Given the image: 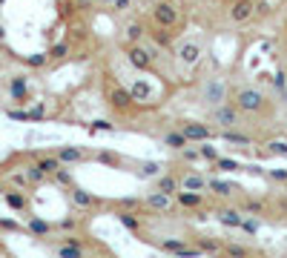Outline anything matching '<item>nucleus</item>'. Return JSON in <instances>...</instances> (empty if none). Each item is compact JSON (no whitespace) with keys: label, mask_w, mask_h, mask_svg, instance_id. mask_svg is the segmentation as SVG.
Segmentation results:
<instances>
[{"label":"nucleus","mask_w":287,"mask_h":258,"mask_svg":"<svg viewBox=\"0 0 287 258\" xmlns=\"http://www.w3.org/2000/svg\"><path fill=\"white\" fill-rule=\"evenodd\" d=\"M264 106V95L258 89H238L236 92V109H244V112H258Z\"/></svg>","instance_id":"nucleus-1"},{"label":"nucleus","mask_w":287,"mask_h":258,"mask_svg":"<svg viewBox=\"0 0 287 258\" xmlns=\"http://www.w3.org/2000/svg\"><path fill=\"white\" fill-rule=\"evenodd\" d=\"M152 17L161 29H172L178 23V9L172 3H158V6H152Z\"/></svg>","instance_id":"nucleus-2"},{"label":"nucleus","mask_w":287,"mask_h":258,"mask_svg":"<svg viewBox=\"0 0 287 258\" xmlns=\"http://www.w3.org/2000/svg\"><path fill=\"white\" fill-rule=\"evenodd\" d=\"M161 247L167 250V253H172L175 258H195V256H201V250L198 247H190L187 241H181V238H167V241H161Z\"/></svg>","instance_id":"nucleus-3"},{"label":"nucleus","mask_w":287,"mask_h":258,"mask_svg":"<svg viewBox=\"0 0 287 258\" xmlns=\"http://www.w3.org/2000/svg\"><path fill=\"white\" fill-rule=\"evenodd\" d=\"M147 207H150V210H155V212H169V210L175 207V198H172L169 193L155 190V193L147 195Z\"/></svg>","instance_id":"nucleus-4"},{"label":"nucleus","mask_w":287,"mask_h":258,"mask_svg":"<svg viewBox=\"0 0 287 258\" xmlns=\"http://www.w3.org/2000/svg\"><path fill=\"white\" fill-rule=\"evenodd\" d=\"M255 15V3L253 0H236L233 6H230V17L236 20V23H244V20H250Z\"/></svg>","instance_id":"nucleus-5"},{"label":"nucleus","mask_w":287,"mask_h":258,"mask_svg":"<svg viewBox=\"0 0 287 258\" xmlns=\"http://www.w3.org/2000/svg\"><path fill=\"white\" fill-rule=\"evenodd\" d=\"M181 132H184L187 141H210V138H213V132L207 127H201V124H184Z\"/></svg>","instance_id":"nucleus-6"},{"label":"nucleus","mask_w":287,"mask_h":258,"mask_svg":"<svg viewBox=\"0 0 287 258\" xmlns=\"http://www.w3.org/2000/svg\"><path fill=\"white\" fill-rule=\"evenodd\" d=\"M184 190H190V193H204L207 190V178L204 175H198V172H190V175H184L181 181H178Z\"/></svg>","instance_id":"nucleus-7"},{"label":"nucleus","mask_w":287,"mask_h":258,"mask_svg":"<svg viewBox=\"0 0 287 258\" xmlns=\"http://www.w3.org/2000/svg\"><path fill=\"white\" fill-rule=\"evenodd\" d=\"M129 64L138 66V69H147V66H152V58H150V52H147V49L132 46V49H129Z\"/></svg>","instance_id":"nucleus-8"},{"label":"nucleus","mask_w":287,"mask_h":258,"mask_svg":"<svg viewBox=\"0 0 287 258\" xmlns=\"http://www.w3.org/2000/svg\"><path fill=\"white\" fill-rule=\"evenodd\" d=\"M219 221L224 226H233V229H241V224H244V218H241L238 210H219Z\"/></svg>","instance_id":"nucleus-9"},{"label":"nucleus","mask_w":287,"mask_h":258,"mask_svg":"<svg viewBox=\"0 0 287 258\" xmlns=\"http://www.w3.org/2000/svg\"><path fill=\"white\" fill-rule=\"evenodd\" d=\"M175 201L181 204V207H187V210H195V207H201L204 204V195L201 193H190V190H184V193L175 195Z\"/></svg>","instance_id":"nucleus-10"},{"label":"nucleus","mask_w":287,"mask_h":258,"mask_svg":"<svg viewBox=\"0 0 287 258\" xmlns=\"http://www.w3.org/2000/svg\"><path fill=\"white\" fill-rule=\"evenodd\" d=\"M221 253L227 258H253V250L244 244H221Z\"/></svg>","instance_id":"nucleus-11"},{"label":"nucleus","mask_w":287,"mask_h":258,"mask_svg":"<svg viewBox=\"0 0 287 258\" xmlns=\"http://www.w3.org/2000/svg\"><path fill=\"white\" fill-rule=\"evenodd\" d=\"M213 118H216L221 127H233V124L238 121V115H236V109H233V106H219V109L213 112Z\"/></svg>","instance_id":"nucleus-12"},{"label":"nucleus","mask_w":287,"mask_h":258,"mask_svg":"<svg viewBox=\"0 0 287 258\" xmlns=\"http://www.w3.org/2000/svg\"><path fill=\"white\" fill-rule=\"evenodd\" d=\"M150 95H152V89H150L147 81H135V83L129 86V97H132V100H150Z\"/></svg>","instance_id":"nucleus-13"},{"label":"nucleus","mask_w":287,"mask_h":258,"mask_svg":"<svg viewBox=\"0 0 287 258\" xmlns=\"http://www.w3.org/2000/svg\"><path fill=\"white\" fill-rule=\"evenodd\" d=\"M72 201H75L78 207H84V210L98 207V198H95L92 193H84V190H72Z\"/></svg>","instance_id":"nucleus-14"},{"label":"nucleus","mask_w":287,"mask_h":258,"mask_svg":"<svg viewBox=\"0 0 287 258\" xmlns=\"http://www.w3.org/2000/svg\"><path fill=\"white\" fill-rule=\"evenodd\" d=\"M109 100H112L115 109H129V103H132V97H129L127 89H112V92H109Z\"/></svg>","instance_id":"nucleus-15"},{"label":"nucleus","mask_w":287,"mask_h":258,"mask_svg":"<svg viewBox=\"0 0 287 258\" xmlns=\"http://www.w3.org/2000/svg\"><path fill=\"white\" fill-rule=\"evenodd\" d=\"M207 190H213V193L224 195V198H227V195H233V193H238V187H236V184H227V181H216V178H213V181H207Z\"/></svg>","instance_id":"nucleus-16"},{"label":"nucleus","mask_w":287,"mask_h":258,"mask_svg":"<svg viewBox=\"0 0 287 258\" xmlns=\"http://www.w3.org/2000/svg\"><path fill=\"white\" fill-rule=\"evenodd\" d=\"M58 161L61 163H78V161H84V152L75 149V146H64V149L58 152Z\"/></svg>","instance_id":"nucleus-17"},{"label":"nucleus","mask_w":287,"mask_h":258,"mask_svg":"<svg viewBox=\"0 0 287 258\" xmlns=\"http://www.w3.org/2000/svg\"><path fill=\"white\" fill-rule=\"evenodd\" d=\"M58 258H84V247H78V244H61L58 247Z\"/></svg>","instance_id":"nucleus-18"},{"label":"nucleus","mask_w":287,"mask_h":258,"mask_svg":"<svg viewBox=\"0 0 287 258\" xmlns=\"http://www.w3.org/2000/svg\"><path fill=\"white\" fill-rule=\"evenodd\" d=\"M178 55H181V61H184V64H195L201 52H198V46H195V43H184V46L178 49Z\"/></svg>","instance_id":"nucleus-19"},{"label":"nucleus","mask_w":287,"mask_h":258,"mask_svg":"<svg viewBox=\"0 0 287 258\" xmlns=\"http://www.w3.org/2000/svg\"><path fill=\"white\" fill-rule=\"evenodd\" d=\"M37 169H40L43 175H55V172L61 169V161H58V158H37Z\"/></svg>","instance_id":"nucleus-20"},{"label":"nucleus","mask_w":287,"mask_h":258,"mask_svg":"<svg viewBox=\"0 0 287 258\" xmlns=\"http://www.w3.org/2000/svg\"><path fill=\"white\" fill-rule=\"evenodd\" d=\"M3 198L12 210H26V195L23 193H3Z\"/></svg>","instance_id":"nucleus-21"},{"label":"nucleus","mask_w":287,"mask_h":258,"mask_svg":"<svg viewBox=\"0 0 287 258\" xmlns=\"http://www.w3.org/2000/svg\"><path fill=\"white\" fill-rule=\"evenodd\" d=\"M164 144L172 146V149H184V146H187V138H184V132H169V135L164 138Z\"/></svg>","instance_id":"nucleus-22"},{"label":"nucleus","mask_w":287,"mask_h":258,"mask_svg":"<svg viewBox=\"0 0 287 258\" xmlns=\"http://www.w3.org/2000/svg\"><path fill=\"white\" fill-rule=\"evenodd\" d=\"M118 221L127 226L129 232H141V224H138V218H135L132 212H118Z\"/></svg>","instance_id":"nucleus-23"},{"label":"nucleus","mask_w":287,"mask_h":258,"mask_svg":"<svg viewBox=\"0 0 287 258\" xmlns=\"http://www.w3.org/2000/svg\"><path fill=\"white\" fill-rule=\"evenodd\" d=\"M29 232H34V235H49V232H52V224H46V221H40V218H29Z\"/></svg>","instance_id":"nucleus-24"},{"label":"nucleus","mask_w":287,"mask_h":258,"mask_svg":"<svg viewBox=\"0 0 287 258\" xmlns=\"http://www.w3.org/2000/svg\"><path fill=\"white\" fill-rule=\"evenodd\" d=\"M158 190L161 193H175V190H178V181H175V175H164V178H161L158 181Z\"/></svg>","instance_id":"nucleus-25"},{"label":"nucleus","mask_w":287,"mask_h":258,"mask_svg":"<svg viewBox=\"0 0 287 258\" xmlns=\"http://www.w3.org/2000/svg\"><path fill=\"white\" fill-rule=\"evenodd\" d=\"M221 141H230V144H244V146H250V144H253V138H247V135H236V132H221Z\"/></svg>","instance_id":"nucleus-26"},{"label":"nucleus","mask_w":287,"mask_h":258,"mask_svg":"<svg viewBox=\"0 0 287 258\" xmlns=\"http://www.w3.org/2000/svg\"><path fill=\"white\" fill-rule=\"evenodd\" d=\"M264 149H267V155H287V141H270Z\"/></svg>","instance_id":"nucleus-27"},{"label":"nucleus","mask_w":287,"mask_h":258,"mask_svg":"<svg viewBox=\"0 0 287 258\" xmlns=\"http://www.w3.org/2000/svg\"><path fill=\"white\" fill-rule=\"evenodd\" d=\"M198 250H204V253H221V244L213 241V238H201L198 241Z\"/></svg>","instance_id":"nucleus-28"},{"label":"nucleus","mask_w":287,"mask_h":258,"mask_svg":"<svg viewBox=\"0 0 287 258\" xmlns=\"http://www.w3.org/2000/svg\"><path fill=\"white\" fill-rule=\"evenodd\" d=\"M26 178H29V181H32V184H40V181H43V178H46V175H43V172H40V169H37V163H34V166H29V169H26Z\"/></svg>","instance_id":"nucleus-29"},{"label":"nucleus","mask_w":287,"mask_h":258,"mask_svg":"<svg viewBox=\"0 0 287 258\" xmlns=\"http://www.w3.org/2000/svg\"><path fill=\"white\" fill-rule=\"evenodd\" d=\"M216 166L219 169H238V161H233V158H216Z\"/></svg>","instance_id":"nucleus-30"},{"label":"nucleus","mask_w":287,"mask_h":258,"mask_svg":"<svg viewBox=\"0 0 287 258\" xmlns=\"http://www.w3.org/2000/svg\"><path fill=\"white\" fill-rule=\"evenodd\" d=\"M55 181L64 184V187H72V175H69L66 169H58V172H55Z\"/></svg>","instance_id":"nucleus-31"},{"label":"nucleus","mask_w":287,"mask_h":258,"mask_svg":"<svg viewBox=\"0 0 287 258\" xmlns=\"http://www.w3.org/2000/svg\"><path fill=\"white\" fill-rule=\"evenodd\" d=\"M198 155H201V158H210V161H216V158H219V152H216L213 146H201V149H198Z\"/></svg>","instance_id":"nucleus-32"},{"label":"nucleus","mask_w":287,"mask_h":258,"mask_svg":"<svg viewBox=\"0 0 287 258\" xmlns=\"http://www.w3.org/2000/svg\"><path fill=\"white\" fill-rule=\"evenodd\" d=\"M264 210V204H258V201H247L244 204V212H261Z\"/></svg>","instance_id":"nucleus-33"},{"label":"nucleus","mask_w":287,"mask_h":258,"mask_svg":"<svg viewBox=\"0 0 287 258\" xmlns=\"http://www.w3.org/2000/svg\"><path fill=\"white\" fill-rule=\"evenodd\" d=\"M127 34H129V40H138L144 32H141V26H138V23H132V26L127 29Z\"/></svg>","instance_id":"nucleus-34"},{"label":"nucleus","mask_w":287,"mask_h":258,"mask_svg":"<svg viewBox=\"0 0 287 258\" xmlns=\"http://www.w3.org/2000/svg\"><path fill=\"white\" fill-rule=\"evenodd\" d=\"M267 175H270V178H276V181H287V172H285V169H270Z\"/></svg>","instance_id":"nucleus-35"},{"label":"nucleus","mask_w":287,"mask_h":258,"mask_svg":"<svg viewBox=\"0 0 287 258\" xmlns=\"http://www.w3.org/2000/svg\"><path fill=\"white\" fill-rule=\"evenodd\" d=\"M66 49H69V46H66V43H61V46H55V49H52L49 55H52V58H64V55H66Z\"/></svg>","instance_id":"nucleus-36"},{"label":"nucleus","mask_w":287,"mask_h":258,"mask_svg":"<svg viewBox=\"0 0 287 258\" xmlns=\"http://www.w3.org/2000/svg\"><path fill=\"white\" fill-rule=\"evenodd\" d=\"M181 152H184V158H187V161H198V158H201V155H198V149H187V146H184Z\"/></svg>","instance_id":"nucleus-37"},{"label":"nucleus","mask_w":287,"mask_h":258,"mask_svg":"<svg viewBox=\"0 0 287 258\" xmlns=\"http://www.w3.org/2000/svg\"><path fill=\"white\" fill-rule=\"evenodd\" d=\"M267 12H270V3H267V0L255 3V15H267Z\"/></svg>","instance_id":"nucleus-38"},{"label":"nucleus","mask_w":287,"mask_h":258,"mask_svg":"<svg viewBox=\"0 0 287 258\" xmlns=\"http://www.w3.org/2000/svg\"><path fill=\"white\" fill-rule=\"evenodd\" d=\"M12 95H23V81H15V83H12Z\"/></svg>","instance_id":"nucleus-39"},{"label":"nucleus","mask_w":287,"mask_h":258,"mask_svg":"<svg viewBox=\"0 0 287 258\" xmlns=\"http://www.w3.org/2000/svg\"><path fill=\"white\" fill-rule=\"evenodd\" d=\"M158 169H161L158 163H147V166H144V172H147V175H155Z\"/></svg>","instance_id":"nucleus-40"},{"label":"nucleus","mask_w":287,"mask_h":258,"mask_svg":"<svg viewBox=\"0 0 287 258\" xmlns=\"http://www.w3.org/2000/svg\"><path fill=\"white\" fill-rule=\"evenodd\" d=\"M61 229H75V218H64V221H61Z\"/></svg>","instance_id":"nucleus-41"},{"label":"nucleus","mask_w":287,"mask_h":258,"mask_svg":"<svg viewBox=\"0 0 287 258\" xmlns=\"http://www.w3.org/2000/svg\"><path fill=\"white\" fill-rule=\"evenodd\" d=\"M95 129H106V132H109L112 124H109V121H95Z\"/></svg>","instance_id":"nucleus-42"},{"label":"nucleus","mask_w":287,"mask_h":258,"mask_svg":"<svg viewBox=\"0 0 287 258\" xmlns=\"http://www.w3.org/2000/svg\"><path fill=\"white\" fill-rule=\"evenodd\" d=\"M29 64H32V66H40V64H46V58H43V55H37V58H32Z\"/></svg>","instance_id":"nucleus-43"},{"label":"nucleus","mask_w":287,"mask_h":258,"mask_svg":"<svg viewBox=\"0 0 287 258\" xmlns=\"http://www.w3.org/2000/svg\"><path fill=\"white\" fill-rule=\"evenodd\" d=\"M0 226H3V229H17V224H15V221H0Z\"/></svg>","instance_id":"nucleus-44"},{"label":"nucleus","mask_w":287,"mask_h":258,"mask_svg":"<svg viewBox=\"0 0 287 258\" xmlns=\"http://www.w3.org/2000/svg\"><path fill=\"white\" fill-rule=\"evenodd\" d=\"M0 253H3V244H0Z\"/></svg>","instance_id":"nucleus-45"},{"label":"nucleus","mask_w":287,"mask_h":258,"mask_svg":"<svg viewBox=\"0 0 287 258\" xmlns=\"http://www.w3.org/2000/svg\"><path fill=\"white\" fill-rule=\"evenodd\" d=\"M0 3H3V0H0Z\"/></svg>","instance_id":"nucleus-46"},{"label":"nucleus","mask_w":287,"mask_h":258,"mask_svg":"<svg viewBox=\"0 0 287 258\" xmlns=\"http://www.w3.org/2000/svg\"><path fill=\"white\" fill-rule=\"evenodd\" d=\"M0 193H3V190H0Z\"/></svg>","instance_id":"nucleus-47"}]
</instances>
